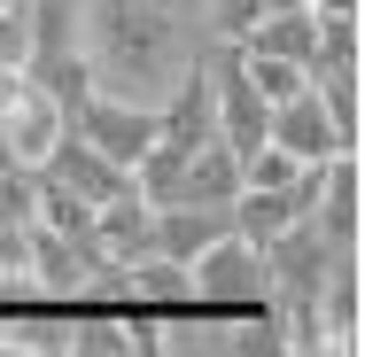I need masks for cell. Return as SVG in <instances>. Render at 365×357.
Returning a JSON list of instances; mask_svg holds the SVG:
<instances>
[{
  "mask_svg": "<svg viewBox=\"0 0 365 357\" xmlns=\"http://www.w3.org/2000/svg\"><path fill=\"white\" fill-rule=\"evenodd\" d=\"M311 225H319L334 249H358L365 241V171H358V155H327V163H319Z\"/></svg>",
  "mask_w": 365,
  "mask_h": 357,
  "instance_id": "obj_9",
  "label": "cell"
},
{
  "mask_svg": "<svg viewBox=\"0 0 365 357\" xmlns=\"http://www.w3.org/2000/svg\"><path fill=\"white\" fill-rule=\"evenodd\" d=\"M125 287H133V319H187L195 311V280H187V264L179 257H155L148 249L140 264H125Z\"/></svg>",
  "mask_w": 365,
  "mask_h": 357,
  "instance_id": "obj_10",
  "label": "cell"
},
{
  "mask_svg": "<svg viewBox=\"0 0 365 357\" xmlns=\"http://www.w3.org/2000/svg\"><path fill=\"white\" fill-rule=\"evenodd\" d=\"M241 71H249V86H257L264 101H288V93H303V86H311V71H303V63H280V55H249V47H241Z\"/></svg>",
  "mask_w": 365,
  "mask_h": 357,
  "instance_id": "obj_14",
  "label": "cell"
},
{
  "mask_svg": "<svg viewBox=\"0 0 365 357\" xmlns=\"http://www.w3.org/2000/svg\"><path fill=\"white\" fill-rule=\"evenodd\" d=\"M0 163H8V155H0Z\"/></svg>",
  "mask_w": 365,
  "mask_h": 357,
  "instance_id": "obj_19",
  "label": "cell"
},
{
  "mask_svg": "<svg viewBox=\"0 0 365 357\" xmlns=\"http://www.w3.org/2000/svg\"><path fill=\"white\" fill-rule=\"evenodd\" d=\"M319 326H327V350H358L365 342V249H334L327 280H319Z\"/></svg>",
  "mask_w": 365,
  "mask_h": 357,
  "instance_id": "obj_6",
  "label": "cell"
},
{
  "mask_svg": "<svg viewBox=\"0 0 365 357\" xmlns=\"http://www.w3.org/2000/svg\"><path fill=\"white\" fill-rule=\"evenodd\" d=\"M311 93L327 101V117H334V140H342V148H358V140H365V63L311 71Z\"/></svg>",
  "mask_w": 365,
  "mask_h": 357,
  "instance_id": "obj_12",
  "label": "cell"
},
{
  "mask_svg": "<svg viewBox=\"0 0 365 357\" xmlns=\"http://www.w3.org/2000/svg\"><path fill=\"white\" fill-rule=\"evenodd\" d=\"M202 47H210L202 0H78V55L93 93L155 109L202 63Z\"/></svg>",
  "mask_w": 365,
  "mask_h": 357,
  "instance_id": "obj_1",
  "label": "cell"
},
{
  "mask_svg": "<svg viewBox=\"0 0 365 357\" xmlns=\"http://www.w3.org/2000/svg\"><path fill=\"white\" fill-rule=\"evenodd\" d=\"M264 140L280 148V155H295V163H327V155H358V148L334 140V117H327V101L303 86V93H288V101H272V117H264Z\"/></svg>",
  "mask_w": 365,
  "mask_h": 357,
  "instance_id": "obj_8",
  "label": "cell"
},
{
  "mask_svg": "<svg viewBox=\"0 0 365 357\" xmlns=\"http://www.w3.org/2000/svg\"><path fill=\"white\" fill-rule=\"evenodd\" d=\"M0 225H31V171L0 163Z\"/></svg>",
  "mask_w": 365,
  "mask_h": 357,
  "instance_id": "obj_17",
  "label": "cell"
},
{
  "mask_svg": "<svg viewBox=\"0 0 365 357\" xmlns=\"http://www.w3.org/2000/svg\"><path fill=\"white\" fill-rule=\"evenodd\" d=\"M257 264H264V287H272V311H280V303H311L319 280H327V264H334V241H327L311 217H295L272 241H257Z\"/></svg>",
  "mask_w": 365,
  "mask_h": 357,
  "instance_id": "obj_3",
  "label": "cell"
},
{
  "mask_svg": "<svg viewBox=\"0 0 365 357\" xmlns=\"http://www.w3.org/2000/svg\"><path fill=\"white\" fill-rule=\"evenodd\" d=\"M0 63H31V8L0 0Z\"/></svg>",
  "mask_w": 365,
  "mask_h": 357,
  "instance_id": "obj_16",
  "label": "cell"
},
{
  "mask_svg": "<svg viewBox=\"0 0 365 357\" xmlns=\"http://www.w3.org/2000/svg\"><path fill=\"white\" fill-rule=\"evenodd\" d=\"M303 8H319V16H334V8H358V0H303Z\"/></svg>",
  "mask_w": 365,
  "mask_h": 357,
  "instance_id": "obj_18",
  "label": "cell"
},
{
  "mask_svg": "<svg viewBox=\"0 0 365 357\" xmlns=\"http://www.w3.org/2000/svg\"><path fill=\"white\" fill-rule=\"evenodd\" d=\"M71 133H78L86 148H101L109 163H125V171H133V163L148 155V140H155V109L117 101V93H93V86H86V101L71 109Z\"/></svg>",
  "mask_w": 365,
  "mask_h": 357,
  "instance_id": "obj_4",
  "label": "cell"
},
{
  "mask_svg": "<svg viewBox=\"0 0 365 357\" xmlns=\"http://www.w3.org/2000/svg\"><path fill=\"white\" fill-rule=\"evenodd\" d=\"M86 241L101 249V264H140L148 249H155V210H148L140 187H125V195H109V202H93V217H86Z\"/></svg>",
  "mask_w": 365,
  "mask_h": 357,
  "instance_id": "obj_7",
  "label": "cell"
},
{
  "mask_svg": "<svg viewBox=\"0 0 365 357\" xmlns=\"http://www.w3.org/2000/svg\"><path fill=\"white\" fill-rule=\"evenodd\" d=\"M187 280H195V311H202V319H272L264 264H257V249H249L241 233H218V241L187 264Z\"/></svg>",
  "mask_w": 365,
  "mask_h": 357,
  "instance_id": "obj_2",
  "label": "cell"
},
{
  "mask_svg": "<svg viewBox=\"0 0 365 357\" xmlns=\"http://www.w3.org/2000/svg\"><path fill=\"white\" fill-rule=\"evenodd\" d=\"M264 8H272V0H202V24H210V39H241Z\"/></svg>",
  "mask_w": 365,
  "mask_h": 357,
  "instance_id": "obj_15",
  "label": "cell"
},
{
  "mask_svg": "<svg viewBox=\"0 0 365 357\" xmlns=\"http://www.w3.org/2000/svg\"><path fill=\"white\" fill-rule=\"evenodd\" d=\"M148 210H155V257H179V264H195L218 233H233V217L202 202H148Z\"/></svg>",
  "mask_w": 365,
  "mask_h": 357,
  "instance_id": "obj_11",
  "label": "cell"
},
{
  "mask_svg": "<svg viewBox=\"0 0 365 357\" xmlns=\"http://www.w3.org/2000/svg\"><path fill=\"white\" fill-rule=\"evenodd\" d=\"M334 63H365L358 8H334V16H319V47H311V71H334Z\"/></svg>",
  "mask_w": 365,
  "mask_h": 357,
  "instance_id": "obj_13",
  "label": "cell"
},
{
  "mask_svg": "<svg viewBox=\"0 0 365 357\" xmlns=\"http://www.w3.org/2000/svg\"><path fill=\"white\" fill-rule=\"evenodd\" d=\"M63 133H71L63 101H55L39 78H31V86L16 93V109L0 117V155H8V163H24V171H39V163L55 155V140H63Z\"/></svg>",
  "mask_w": 365,
  "mask_h": 357,
  "instance_id": "obj_5",
  "label": "cell"
}]
</instances>
